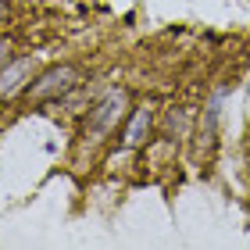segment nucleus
Returning a JSON list of instances; mask_svg holds the SVG:
<instances>
[{"instance_id":"f257e3e1","label":"nucleus","mask_w":250,"mask_h":250,"mask_svg":"<svg viewBox=\"0 0 250 250\" xmlns=\"http://www.w3.org/2000/svg\"><path fill=\"white\" fill-rule=\"evenodd\" d=\"M129 115V89L115 86L89 107V122H86V136H107L118 129V122Z\"/></svg>"},{"instance_id":"f03ea898","label":"nucleus","mask_w":250,"mask_h":250,"mask_svg":"<svg viewBox=\"0 0 250 250\" xmlns=\"http://www.w3.org/2000/svg\"><path fill=\"white\" fill-rule=\"evenodd\" d=\"M75 86H79V68H72V64H54L40 79H32L25 93H29V100H36V104H47V100H61L64 93H72Z\"/></svg>"},{"instance_id":"7ed1b4c3","label":"nucleus","mask_w":250,"mask_h":250,"mask_svg":"<svg viewBox=\"0 0 250 250\" xmlns=\"http://www.w3.org/2000/svg\"><path fill=\"white\" fill-rule=\"evenodd\" d=\"M32 83V58H11L0 68V100L18 97L21 89H29Z\"/></svg>"},{"instance_id":"20e7f679","label":"nucleus","mask_w":250,"mask_h":250,"mask_svg":"<svg viewBox=\"0 0 250 250\" xmlns=\"http://www.w3.org/2000/svg\"><path fill=\"white\" fill-rule=\"evenodd\" d=\"M150 129H154V111H150V107H136L132 118H129V125H125L122 146H125V150H136V146H143L146 136H150Z\"/></svg>"},{"instance_id":"39448f33","label":"nucleus","mask_w":250,"mask_h":250,"mask_svg":"<svg viewBox=\"0 0 250 250\" xmlns=\"http://www.w3.org/2000/svg\"><path fill=\"white\" fill-rule=\"evenodd\" d=\"M222 100H225V89H218L211 100H208V107H204V143H211L214 140V129H218V111H222Z\"/></svg>"},{"instance_id":"423d86ee","label":"nucleus","mask_w":250,"mask_h":250,"mask_svg":"<svg viewBox=\"0 0 250 250\" xmlns=\"http://www.w3.org/2000/svg\"><path fill=\"white\" fill-rule=\"evenodd\" d=\"M165 129L175 132V136H186V129H189V111H172L168 122H165Z\"/></svg>"},{"instance_id":"0eeeda50","label":"nucleus","mask_w":250,"mask_h":250,"mask_svg":"<svg viewBox=\"0 0 250 250\" xmlns=\"http://www.w3.org/2000/svg\"><path fill=\"white\" fill-rule=\"evenodd\" d=\"M11 50H15V43H11L7 36H0V68L11 61Z\"/></svg>"},{"instance_id":"6e6552de","label":"nucleus","mask_w":250,"mask_h":250,"mask_svg":"<svg viewBox=\"0 0 250 250\" xmlns=\"http://www.w3.org/2000/svg\"><path fill=\"white\" fill-rule=\"evenodd\" d=\"M4 18H7V4L0 0V25H4Z\"/></svg>"}]
</instances>
